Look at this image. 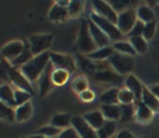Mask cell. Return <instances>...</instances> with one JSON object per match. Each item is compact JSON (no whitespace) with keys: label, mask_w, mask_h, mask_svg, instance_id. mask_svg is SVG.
<instances>
[{"label":"cell","mask_w":159,"mask_h":138,"mask_svg":"<svg viewBox=\"0 0 159 138\" xmlns=\"http://www.w3.org/2000/svg\"><path fill=\"white\" fill-rule=\"evenodd\" d=\"M83 9H84V2H82V0H71L69 5L70 17H79L82 15Z\"/></svg>","instance_id":"36"},{"label":"cell","mask_w":159,"mask_h":138,"mask_svg":"<svg viewBox=\"0 0 159 138\" xmlns=\"http://www.w3.org/2000/svg\"><path fill=\"white\" fill-rule=\"evenodd\" d=\"M121 107V122H129L135 120V104H120Z\"/></svg>","instance_id":"31"},{"label":"cell","mask_w":159,"mask_h":138,"mask_svg":"<svg viewBox=\"0 0 159 138\" xmlns=\"http://www.w3.org/2000/svg\"><path fill=\"white\" fill-rule=\"evenodd\" d=\"M26 49V44L22 42V41H12V42H8L7 45L3 46L2 49V55H3V59L5 61H13L16 59L19 55H21L24 53V50Z\"/></svg>","instance_id":"10"},{"label":"cell","mask_w":159,"mask_h":138,"mask_svg":"<svg viewBox=\"0 0 159 138\" xmlns=\"http://www.w3.org/2000/svg\"><path fill=\"white\" fill-rule=\"evenodd\" d=\"M115 53L116 51H115V49H113V46H107V48L98 49L96 51H93L92 54H89L87 57L92 61H109V58Z\"/></svg>","instance_id":"26"},{"label":"cell","mask_w":159,"mask_h":138,"mask_svg":"<svg viewBox=\"0 0 159 138\" xmlns=\"http://www.w3.org/2000/svg\"><path fill=\"white\" fill-rule=\"evenodd\" d=\"M135 120L139 122H150L154 118V112L143 101H135Z\"/></svg>","instance_id":"15"},{"label":"cell","mask_w":159,"mask_h":138,"mask_svg":"<svg viewBox=\"0 0 159 138\" xmlns=\"http://www.w3.org/2000/svg\"><path fill=\"white\" fill-rule=\"evenodd\" d=\"M61 129L58 128H55V126L53 125H48V126H42V128H39L37 131H36V134L38 136H42V137H46V138H57L59 134H61Z\"/></svg>","instance_id":"34"},{"label":"cell","mask_w":159,"mask_h":138,"mask_svg":"<svg viewBox=\"0 0 159 138\" xmlns=\"http://www.w3.org/2000/svg\"><path fill=\"white\" fill-rule=\"evenodd\" d=\"M88 24H89V32H91V34H92V38H93V41L96 42V45H98V48L101 49V48H107V46H109V42H111L109 37H108L107 34L101 30L93 21H91L89 19H88Z\"/></svg>","instance_id":"13"},{"label":"cell","mask_w":159,"mask_h":138,"mask_svg":"<svg viewBox=\"0 0 159 138\" xmlns=\"http://www.w3.org/2000/svg\"><path fill=\"white\" fill-rule=\"evenodd\" d=\"M116 138H135L134 134L128 129H122L116 134Z\"/></svg>","instance_id":"43"},{"label":"cell","mask_w":159,"mask_h":138,"mask_svg":"<svg viewBox=\"0 0 159 138\" xmlns=\"http://www.w3.org/2000/svg\"><path fill=\"white\" fill-rule=\"evenodd\" d=\"M124 84H125V88L130 90V91H132L133 94H134L135 100H137V101H142V95H143L145 87L142 85V83L139 82L137 78L130 74V75H128L126 78H125Z\"/></svg>","instance_id":"14"},{"label":"cell","mask_w":159,"mask_h":138,"mask_svg":"<svg viewBox=\"0 0 159 138\" xmlns=\"http://www.w3.org/2000/svg\"><path fill=\"white\" fill-rule=\"evenodd\" d=\"M33 58H34V55H33V53L30 51L29 45H26V49L24 50V53H22L21 55H19L16 59L11 61L9 63H11V66H13V67H16V68H21L22 66L26 65V63L29 62L30 59H33Z\"/></svg>","instance_id":"29"},{"label":"cell","mask_w":159,"mask_h":138,"mask_svg":"<svg viewBox=\"0 0 159 138\" xmlns=\"http://www.w3.org/2000/svg\"><path fill=\"white\" fill-rule=\"evenodd\" d=\"M49 63H50V53L46 51V53H43V54L36 55L34 58L30 59L26 65L22 66L20 70L30 83H34L39 80L43 71L46 70V67L49 66Z\"/></svg>","instance_id":"1"},{"label":"cell","mask_w":159,"mask_h":138,"mask_svg":"<svg viewBox=\"0 0 159 138\" xmlns=\"http://www.w3.org/2000/svg\"><path fill=\"white\" fill-rule=\"evenodd\" d=\"M99 138H113L116 137V122L115 121H105L99 130H96Z\"/></svg>","instance_id":"27"},{"label":"cell","mask_w":159,"mask_h":138,"mask_svg":"<svg viewBox=\"0 0 159 138\" xmlns=\"http://www.w3.org/2000/svg\"><path fill=\"white\" fill-rule=\"evenodd\" d=\"M76 48L80 51V54H86V55L92 54L93 51L99 49L96 42L93 41L92 34L89 32L88 20H83L80 24V29H79L78 41H76Z\"/></svg>","instance_id":"2"},{"label":"cell","mask_w":159,"mask_h":138,"mask_svg":"<svg viewBox=\"0 0 159 138\" xmlns=\"http://www.w3.org/2000/svg\"><path fill=\"white\" fill-rule=\"evenodd\" d=\"M118 100H120V104H134L135 101V96L130 90L128 88H121L120 94H118Z\"/></svg>","instance_id":"35"},{"label":"cell","mask_w":159,"mask_h":138,"mask_svg":"<svg viewBox=\"0 0 159 138\" xmlns=\"http://www.w3.org/2000/svg\"><path fill=\"white\" fill-rule=\"evenodd\" d=\"M71 126L76 130L79 138H99L96 130L93 128H91V126L86 122V120L80 116L72 117Z\"/></svg>","instance_id":"11"},{"label":"cell","mask_w":159,"mask_h":138,"mask_svg":"<svg viewBox=\"0 0 159 138\" xmlns=\"http://www.w3.org/2000/svg\"><path fill=\"white\" fill-rule=\"evenodd\" d=\"M33 114V105L32 103H26L20 107L16 108V122H24L26 120H29Z\"/></svg>","instance_id":"24"},{"label":"cell","mask_w":159,"mask_h":138,"mask_svg":"<svg viewBox=\"0 0 159 138\" xmlns=\"http://www.w3.org/2000/svg\"><path fill=\"white\" fill-rule=\"evenodd\" d=\"M137 21H138L137 9L130 8V9L124 11V12H121V13H118L117 26H118V29H120V32L122 34H129L130 32H132V29L134 28Z\"/></svg>","instance_id":"8"},{"label":"cell","mask_w":159,"mask_h":138,"mask_svg":"<svg viewBox=\"0 0 159 138\" xmlns=\"http://www.w3.org/2000/svg\"><path fill=\"white\" fill-rule=\"evenodd\" d=\"M142 101H143L145 104L149 107L154 113L159 112V97L152 94L151 90H149V88L145 87L143 95H142Z\"/></svg>","instance_id":"23"},{"label":"cell","mask_w":159,"mask_h":138,"mask_svg":"<svg viewBox=\"0 0 159 138\" xmlns=\"http://www.w3.org/2000/svg\"><path fill=\"white\" fill-rule=\"evenodd\" d=\"M70 19L69 8L61 7L58 4H54L49 12V20L53 22H63Z\"/></svg>","instance_id":"18"},{"label":"cell","mask_w":159,"mask_h":138,"mask_svg":"<svg viewBox=\"0 0 159 138\" xmlns=\"http://www.w3.org/2000/svg\"><path fill=\"white\" fill-rule=\"evenodd\" d=\"M145 22H142V21H137L135 22V25L134 28L132 29V32L129 33V37L132 38V37H138V36H143V30H145Z\"/></svg>","instance_id":"40"},{"label":"cell","mask_w":159,"mask_h":138,"mask_svg":"<svg viewBox=\"0 0 159 138\" xmlns=\"http://www.w3.org/2000/svg\"><path fill=\"white\" fill-rule=\"evenodd\" d=\"M28 138H46V137H42V136H38V134H33V136H29Z\"/></svg>","instance_id":"46"},{"label":"cell","mask_w":159,"mask_h":138,"mask_svg":"<svg viewBox=\"0 0 159 138\" xmlns=\"http://www.w3.org/2000/svg\"><path fill=\"white\" fill-rule=\"evenodd\" d=\"M57 138H79V136H78V133H76V130L71 126V128H69V129L62 130L61 134L57 137Z\"/></svg>","instance_id":"41"},{"label":"cell","mask_w":159,"mask_h":138,"mask_svg":"<svg viewBox=\"0 0 159 138\" xmlns=\"http://www.w3.org/2000/svg\"><path fill=\"white\" fill-rule=\"evenodd\" d=\"M24 138H28V137H24Z\"/></svg>","instance_id":"48"},{"label":"cell","mask_w":159,"mask_h":138,"mask_svg":"<svg viewBox=\"0 0 159 138\" xmlns=\"http://www.w3.org/2000/svg\"><path fill=\"white\" fill-rule=\"evenodd\" d=\"M109 63L112 68L115 70V72H117L118 75L125 76V75H130V72L134 68V58L130 55H125L121 53H115L111 58H109Z\"/></svg>","instance_id":"4"},{"label":"cell","mask_w":159,"mask_h":138,"mask_svg":"<svg viewBox=\"0 0 159 138\" xmlns=\"http://www.w3.org/2000/svg\"><path fill=\"white\" fill-rule=\"evenodd\" d=\"M52 125L58 128L61 130H65V129H69L71 128V122H72V117L69 116L66 113H58V114H54L52 117Z\"/></svg>","instance_id":"20"},{"label":"cell","mask_w":159,"mask_h":138,"mask_svg":"<svg viewBox=\"0 0 159 138\" xmlns=\"http://www.w3.org/2000/svg\"><path fill=\"white\" fill-rule=\"evenodd\" d=\"M54 66L53 63L50 62L49 66L46 67V70L43 71V74L41 75V78H39L38 80V90H39V96L43 97L45 95H48L50 91L53 90L54 84H53V80H52V74L54 71Z\"/></svg>","instance_id":"12"},{"label":"cell","mask_w":159,"mask_h":138,"mask_svg":"<svg viewBox=\"0 0 159 138\" xmlns=\"http://www.w3.org/2000/svg\"><path fill=\"white\" fill-rule=\"evenodd\" d=\"M3 67H4L5 72H7L8 80L12 82V84L15 85V88L24 90L26 92H29V94L34 95V91H33L32 83L24 76V74L21 72L20 68H16L13 66H11V63L8 61H5V59H3Z\"/></svg>","instance_id":"3"},{"label":"cell","mask_w":159,"mask_h":138,"mask_svg":"<svg viewBox=\"0 0 159 138\" xmlns=\"http://www.w3.org/2000/svg\"><path fill=\"white\" fill-rule=\"evenodd\" d=\"M53 34H33L28 39L29 49L33 53V55L43 54L49 50V48L53 44Z\"/></svg>","instance_id":"6"},{"label":"cell","mask_w":159,"mask_h":138,"mask_svg":"<svg viewBox=\"0 0 159 138\" xmlns=\"http://www.w3.org/2000/svg\"><path fill=\"white\" fill-rule=\"evenodd\" d=\"M95 80L98 82H104V83H120L121 75H118L117 72H113L111 70H104L93 74Z\"/></svg>","instance_id":"21"},{"label":"cell","mask_w":159,"mask_h":138,"mask_svg":"<svg viewBox=\"0 0 159 138\" xmlns=\"http://www.w3.org/2000/svg\"><path fill=\"white\" fill-rule=\"evenodd\" d=\"M139 138H145V137H139Z\"/></svg>","instance_id":"47"},{"label":"cell","mask_w":159,"mask_h":138,"mask_svg":"<svg viewBox=\"0 0 159 138\" xmlns=\"http://www.w3.org/2000/svg\"><path fill=\"white\" fill-rule=\"evenodd\" d=\"M113 49H115L116 53H121L125 55H130V57H134L137 55V51L134 50L133 45L130 44V41H118L113 44Z\"/></svg>","instance_id":"28"},{"label":"cell","mask_w":159,"mask_h":138,"mask_svg":"<svg viewBox=\"0 0 159 138\" xmlns=\"http://www.w3.org/2000/svg\"><path fill=\"white\" fill-rule=\"evenodd\" d=\"M50 62L53 63V66L55 68H62V70L69 71L70 74L75 71V68H76L75 59L69 54L50 53Z\"/></svg>","instance_id":"9"},{"label":"cell","mask_w":159,"mask_h":138,"mask_svg":"<svg viewBox=\"0 0 159 138\" xmlns=\"http://www.w3.org/2000/svg\"><path fill=\"white\" fill-rule=\"evenodd\" d=\"M83 118L86 120V122L91 126V128H93L95 130H99L101 126L105 124V117L104 114L101 113V111H93V112H89V113H86L83 116Z\"/></svg>","instance_id":"17"},{"label":"cell","mask_w":159,"mask_h":138,"mask_svg":"<svg viewBox=\"0 0 159 138\" xmlns=\"http://www.w3.org/2000/svg\"><path fill=\"white\" fill-rule=\"evenodd\" d=\"M130 44L133 45V48L137 51V54H145L147 49H149V44H147V41L143 38V36L132 37L130 38Z\"/></svg>","instance_id":"33"},{"label":"cell","mask_w":159,"mask_h":138,"mask_svg":"<svg viewBox=\"0 0 159 138\" xmlns=\"http://www.w3.org/2000/svg\"><path fill=\"white\" fill-rule=\"evenodd\" d=\"M0 117L3 121L16 122V109L0 101Z\"/></svg>","instance_id":"32"},{"label":"cell","mask_w":159,"mask_h":138,"mask_svg":"<svg viewBox=\"0 0 159 138\" xmlns=\"http://www.w3.org/2000/svg\"><path fill=\"white\" fill-rule=\"evenodd\" d=\"M33 95L26 92L24 90H19V88H15V100H16V104L17 107L22 105V104H26V103L30 101V97Z\"/></svg>","instance_id":"37"},{"label":"cell","mask_w":159,"mask_h":138,"mask_svg":"<svg viewBox=\"0 0 159 138\" xmlns=\"http://www.w3.org/2000/svg\"><path fill=\"white\" fill-rule=\"evenodd\" d=\"M70 0H57L55 4H58L61 5V7H65V8H69V5H70Z\"/></svg>","instance_id":"44"},{"label":"cell","mask_w":159,"mask_h":138,"mask_svg":"<svg viewBox=\"0 0 159 138\" xmlns=\"http://www.w3.org/2000/svg\"><path fill=\"white\" fill-rule=\"evenodd\" d=\"M92 8H93V13H96L98 16L103 17L112 21L113 24L117 25L118 21V13L115 11V8L111 5L109 2H104V0H93L92 2Z\"/></svg>","instance_id":"7"},{"label":"cell","mask_w":159,"mask_h":138,"mask_svg":"<svg viewBox=\"0 0 159 138\" xmlns=\"http://www.w3.org/2000/svg\"><path fill=\"white\" fill-rule=\"evenodd\" d=\"M70 79V72L66 70H62V68H54V71L52 74V80L54 85H63L67 83V80Z\"/></svg>","instance_id":"30"},{"label":"cell","mask_w":159,"mask_h":138,"mask_svg":"<svg viewBox=\"0 0 159 138\" xmlns=\"http://www.w3.org/2000/svg\"><path fill=\"white\" fill-rule=\"evenodd\" d=\"M137 17H138L139 21L145 22V24L157 21L154 11H152V8H150L149 5H139V7L137 8Z\"/></svg>","instance_id":"25"},{"label":"cell","mask_w":159,"mask_h":138,"mask_svg":"<svg viewBox=\"0 0 159 138\" xmlns=\"http://www.w3.org/2000/svg\"><path fill=\"white\" fill-rule=\"evenodd\" d=\"M121 88L113 87L107 90L103 95L100 96V101L101 105H108V104H120V100H118V94H120Z\"/></svg>","instance_id":"22"},{"label":"cell","mask_w":159,"mask_h":138,"mask_svg":"<svg viewBox=\"0 0 159 138\" xmlns=\"http://www.w3.org/2000/svg\"><path fill=\"white\" fill-rule=\"evenodd\" d=\"M150 90H151V92H152V94H154L155 96H158V97H159V84L152 85V87H151Z\"/></svg>","instance_id":"45"},{"label":"cell","mask_w":159,"mask_h":138,"mask_svg":"<svg viewBox=\"0 0 159 138\" xmlns=\"http://www.w3.org/2000/svg\"><path fill=\"white\" fill-rule=\"evenodd\" d=\"M0 101L15 109L17 108V104H16L15 100V88L11 84L4 83L0 85Z\"/></svg>","instance_id":"16"},{"label":"cell","mask_w":159,"mask_h":138,"mask_svg":"<svg viewBox=\"0 0 159 138\" xmlns=\"http://www.w3.org/2000/svg\"><path fill=\"white\" fill-rule=\"evenodd\" d=\"M79 97H80L82 101H84V103H91V101L95 100V92H93L92 90L88 88L87 91L82 92V94L79 95Z\"/></svg>","instance_id":"42"},{"label":"cell","mask_w":159,"mask_h":138,"mask_svg":"<svg viewBox=\"0 0 159 138\" xmlns=\"http://www.w3.org/2000/svg\"><path fill=\"white\" fill-rule=\"evenodd\" d=\"M113 138H116V137H113Z\"/></svg>","instance_id":"49"},{"label":"cell","mask_w":159,"mask_h":138,"mask_svg":"<svg viewBox=\"0 0 159 138\" xmlns=\"http://www.w3.org/2000/svg\"><path fill=\"white\" fill-rule=\"evenodd\" d=\"M72 88L75 90L79 95H80L82 92L87 91L88 90V82H87V79L84 78V76L76 78L75 80H74V83H72Z\"/></svg>","instance_id":"38"},{"label":"cell","mask_w":159,"mask_h":138,"mask_svg":"<svg viewBox=\"0 0 159 138\" xmlns=\"http://www.w3.org/2000/svg\"><path fill=\"white\" fill-rule=\"evenodd\" d=\"M89 20L93 21L96 25H98L101 30H103L108 37H109L111 41H113V44L115 42H118L120 41V38L122 37V33L120 32V29H118V26L116 24H113L112 21L107 20V19H103V17L98 16L96 13H91L89 15Z\"/></svg>","instance_id":"5"},{"label":"cell","mask_w":159,"mask_h":138,"mask_svg":"<svg viewBox=\"0 0 159 138\" xmlns=\"http://www.w3.org/2000/svg\"><path fill=\"white\" fill-rule=\"evenodd\" d=\"M157 25L158 22L157 21H152V22H149V24L145 25V30H143V38L146 41H150L154 37V34L157 32Z\"/></svg>","instance_id":"39"},{"label":"cell","mask_w":159,"mask_h":138,"mask_svg":"<svg viewBox=\"0 0 159 138\" xmlns=\"http://www.w3.org/2000/svg\"><path fill=\"white\" fill-rule=\"evenodd\" d=\"M100 111L104 114L105 120H108V121H116V120L121 118V107H120V104L101 105Z\"/></svg>","instance_id":"19"}]
</instances>
